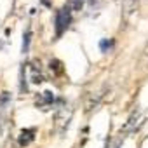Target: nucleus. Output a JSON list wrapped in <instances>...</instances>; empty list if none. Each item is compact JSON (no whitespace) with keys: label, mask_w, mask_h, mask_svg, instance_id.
Wrapping results in <instances>:
<instances>
[{"label":"nucleus","mask_w":148,"mask_h":148,"mask_svg":"<svg viewBox=\"0 0 148 148\" xmlns=\"http://www.w3.org/2000/svg\"><path fill=\"white\" fill-rule=\"evenodd\" d=\"M52 103H54V92H52V91H45V92H42V94L38 96V99H37V108H40V110H49V108L52 106Z\"/></svg>","instance_id":"obj_2"},{"label":"nucleus","mask_w":148,"mask_h":148,"mask_svg":"<svg viewBox=\"0 0 148 148\" xmlns=\"http://www.w3.org/2000/svg\"><path fill=\"white\" fill-rule=\"evenodd\" d=\"M33 139H35V129H23V131L19 132L18 143H19L21 146H28Z\"/></svg>","instance_id":"obj_3"},{"label":"nucleus","mask_w":148,"mask_h":148,"mask_svg":"<svg viewBox=\"0 0 148 148\" xmlns=\"http://www.w3.org/2000/svg\"><path fill=\"white\" fill-rule=\"evenodd\" d=\"M30 40H32V32L28 30V32L23 35V45H21V52H23V54L28 52V49H30Z\"/></svg>","instance_id":"obj_6"},{"label":"nucleus","mask_w":148,"mask_h":148,"mask_svg":"<svg viewBox=\"0 0 148 148\" xmlns=\"http://www.w3.org/2000/svg\"><path fill=\"white\" fill-rule=\"evenodd\" d=\"M11 103H12V96H11V92H9V91H4L2 94H0V115H4V113H5V110L11 106Z\"/></svg>","instance_id":"obj_4"},{"label":"nucleus","mask_w":148,"mask_h":148,"mask_svg":"<svg viewBox=\"0 0 148 148\" xmlns=\"http://www.w3.org/2000/svg\"><path fill=\"white\" fill-rule=\"evenodd\" d=\"M71 23V9L66 5V7H61L58 12H56V18H54V28H56V37H61L68 26Z\"/></svg>","instance_id":"obj_1"},{"label":"nucleus","mask_w":148,"mask_h":148,"mask_svg":"<svg viewBox=\"0 0 148 148\" xmlns=\"http://www.w3.org/2000/svg\"><path fill=\"white\" fill-rule=\"evenodd\" d=\"M19 79H21L19 89H21L23 92H26V91H28V86H26V77H25V64H23V68H21V71H19Z\"/></svg>","instance_id":"obj_8"},{"label":"nucleus","mask_w":148,"mask_h":148,"mask_svg":"<svg viewBox=\"0 0 148 148\" xmlns=\"http://www.w3.org/2000/svg\"><path fill=\"white\" fill-rule=\"evenodd\" d=\"M112 47H113V40L103 38V40L99 42V49H101V52H108V51H110Z\"/></svg>","instance_id":"obj_7"},{"label":"nucleus","mask_w":148,"mask_h":148,"mask_svg":"<svg viewBox=\"0 0 148 148\" xmlns=\"http://www.w3.org/2000/svg\"><path fill=\"white\" fill-rule=\"evenodd\" d=\"M64 113V108H61L59 110V113L56 115V120H58V124L61 122V115ZM68 124H70V117H64V120H63V132H64V129H68Z\"/></svg>","instance_id":"obj_9"},{"label":"nucleus","mask_w":148,"mask_h":148,"mask_svg":"<svg viewBox=\"0 0 148 148\" xmlns=\"http://www.w3.org/2000/svg\"><path fill=\"white\" fill-rule=\"evenodd\" d=\"M28 66H30V70H32V82H33V84H42V82H44L42 73L37 71V68H33L32 64H28Z\"/></svg>","instance_id":"obj_5"},{"label":"nucleus","mask_w":148,"mask_h":148,"mask_svg":"<svg viewBox=\"0 0 148 148\" xmlns=\"http://www.w3.org/2000/svg\"><path fill=\"white\" fill-rule=\"evenodd\" d=\"M84 2H86V0H70L68 7H70V9H73V11H80V9H82V5H84Z\"/></svg>","instance_id":"obj_10"},{"label":"nucleus","mask_w":148,"mask_h":148,"mask_svg":"<svg viewBox=\"0 0 148 148\" xmlns=\"http://www.w3.org/2000/svg\"><path fill=\"white\" fill-rule=\"evenodd\" d=\"M49 68H51V71L54 70L56 73H61V71H63V68H61V63H59V61H56V59L49 63Z\"/></svg>","instance_id":"obj_11"}]
</instances>
